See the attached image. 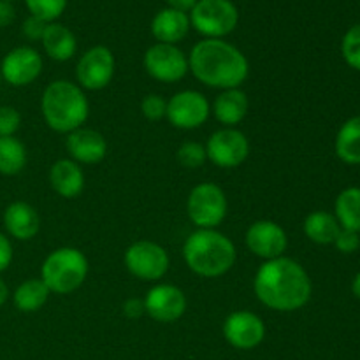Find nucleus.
Instances as JSON below:
<instances>
[{
  "instance_id": "obj_6",
  "label": "nucleus",
  "mask_w": 360,
  "mask_h": 360,
  "mask_svg": "<svg viewBox=\"0 0 360 360\" xmlns=\"http://www.w3.org/2000/svg\"><path fill=\"white\" fill-rule=\"evenodd\" d=\"M188 16L193 30L206 39L227 37L239 23V11L232 0H197Z\"/></svg>"
},
{
  "instance_id": "obj_19",
  "label": "nucleus",
  "mask_w": 360,
  "mask_h": 360,
  "mask_svg": "<svg viewBox=\"0 0 360 360\" xmlns=\"http://www.w3.org/2000/svg\"><path fill=\"white\" fill-rule=\"evenodd\" d=\"M190 28L192 25H190L188 14L171 9V7L158 11L151 20V34L157 39V42H162V44H178L188 35Z\"/></svg>"
},
{
  "instance_id": "obj_3",
  "label": "nucleus",
  "mask_w": 360,
  "mask_h": 360,
  "mask_svg": "<svg viewBox=\"0 0 360 360\" xmlns=\"http://www.w3.org/2000/svg\"><path fill=\"white\" fill-rule=\"evenodd\" d=\"M183 259L197 276L218 278L232 269L238 252L234 243L217 229H197L183 245Z\"/></svg>"
},
{
  "instance_id": "obj_11",
  "label": "nucleus",
  "mask_w": 360,
  "mask_h": 360,
  "mask_svg": "<svg viewBox=\"0 0 360 360\" xmlns=\"http://www.w3.org/2000/svg\"><path fill=\"white\" fill-rule=\"evenodd\" d=\"M211 105L206 95L195 90H183L167 101L165 118L172 127L181 130H193L207 122Z\"/></svg>"
},
{
  "instance_id": "obj_38",
  "label": "nucleus",
  "mask_w": 360,
  "mask_h": 360,
  "mask_svg": "<svg viewBox=\"0 0 360 360\" xmlns=\"http://www.w3.org/2000/svg\"><path fill=\"white\" fill-rule=\"evenodd\" d=\"M165 2H167V7H171V9L181 11V13L188 14L190 11L195 7L197 0H165Z\"/></svg>"
},
{
  "instance_id": "obj_36",
  "label": "nucleus",
  "mask_w": 360,
  "mask_h": 360,
  "mask_svg": "<svg viewBox=\"0 0 360 360\" xmlns=\"http://www.w3.org/2000/svg\"><path fill=\"white\" fill-rule=\"evenodd\" d=\"M144 311V301L137 297H130L123 302V315L127 319H139Z\"/></svg>"
},
{
  "instance_id": "obj_31",
  "label": "nucleus",
  "mask_w": 360,
  "mask_h": 360,
  "mask_svg": "<svg viewBox=\"0 0 360 360\" xmlns=\"http://www.w3.org/2000/svg\"><path fill=\"white\" fill-rule=\"evenodd\" d=\"M141 112L146 120L150 122H158V120L165 118V112H167V101H165L162 95L150 94L143 98L141 102Z\"/></svg>"
},
{
  "instance_id": "obj_10",
  "label": "nucleus",
  "mask_w": 360,
  "mask_h": 360,
  "mask_svg": "<svg viewBox=\"0 0 360 360\" xmlns=\"http://www.w3.org/2000/svg\"><path fill=\"white\" fill-rule=\"evenodd\" d=\"M144 69L153 79L162 83H178L188 72V56L176 44L150 46L144 53Z\"/></svg>"
},
{
  "instance_id": "obj_9",
  "label": "nucleus",
  "mask_w": 360,
  "mask_h": 360,
  "mask_svg": "<svg viewBox=\"0 0 360 360\" xmlns=\"http://www.w3.org/2000/svg\"><path fill=\"white\" fill-rule=\"evenodd\" d=\"M207 160L220 169H234L250 157V141L241 130L225 127L211 134L206 143Z\"/></svg>"
},
{
  "instance_id": "obj_34",
  "label": "nucleus",
  "mask_w": 360,
  "mask_h": 360,
  "mask_svg": "<svg viewBox=\"0 0 360 360\" xmlns=\"http://www.w3.org/2000/svg\"><path fill=\"white\" fill-rule=\"evenodd\" d=\"M46 25L48 23L42 20H39V18L28 16L27 20L23 21V25H21V30H23L25 37L30 39V41H41L42 35H44Z\"/></svg>"
},
{
  "instance_id": "obj_5",
  "label": "nucleus",
  "mask_w": 360,
  "mask_h": 360,
  "mask_svg": "<svg viewBox=\"0 0 360 360\" xmlns=\"http://www.w3.org/2000/svg\"><path fill=\"white\" fill-rule=\"evenodd\" d=\"M88 276V260L77 248L63 246L55 250L42 262L41 280L53 294H70L84 283Z\"/></svg>"
},
{
  "instance_id": "obj_12",
  "label": "nucleus",
  "mask_w": 360,
  "mask_h": 360,
  "mask_svg": "<svg viewBox=\"0 0 360 360\" xmlns=\"http://www.w3.org/2000/svg\"><path fill=\"white\" fill-rule=\"evenodd\" d=\"M115 55L105 46H94L81 55L76 65V79L84 90H104L115 76Z\"/></svg>"
},
{
  "instance_id": "obj_17",
  "label": "nucleus",
  "mask_w": 360,
  "mask_h": 360,
  "mask_svg": "<svg viewBox=\"0 0 360 360\" xmlns=\"http://www.w3.org/2000/svg\"><path fill=\"white\" fill-rule=\"evenodd\" d=\"M67 151L70 155V160L77 164H98L104 160L108 153V143L104 136L94 129H76L74 132L67 134L65 141Z\"/></svg>"
},
{
  "instance_id": "obj_2",
  "label": "nucleus",
  "mask_w": 360,
  "mask_h": 360,
  "mask_svg": "<svg viewBox=\"0 0 360 360\" xmlns=\"http://www.w3.org/2000/svg\"><path fill=\"white\" fill-rule=\"evenodd\" d=\"M188 70L210 88L231 90L239 88L250 74L245 53L224 39H202L188 55Z\"/></svg>"
},
{
  "instance_id": "obj_40",
  "label": "nucleus",
  "mask_w": 360,
  "mask_h": 360,
  "mask_svg": "<svg viewBox=\"0 0 360 360\" xmlns=\"http://www.w3.org/2000/svg\"><path fill=\"white\" fill-rule=\"evenodd\" d=\"M352 292H354L355 297L360 299V273L355 274L354 281H352Z\"/></svg>"
},
{
  "instance_id": "obj_4",
  "label": "nucleus",
  "mask_w": 360,
  "mask_h": 360,
  "mask_svg": "<svg viewBox=\"0 0 360 360\" xmlns=\"http://www.w3.org/2000/svg\"><path fill=\"white\" fill-rule=\"evenodd\" d=\"M41 111L49 129L58 134H70L86 122L90 104L79 84L58 79L46 86Z\"/></svg>"
},
{
  "instance_id": "obj_42",
  "label": "nucleus",
  "mask_w": 360,
  "mask_h": 360,
  "mask_svg": "<svg viewBox=\"0 0 360 360\" xmlns=\"http://www.w3.org/2000/svg\"><path fill=\"white\" fill-rule=\"evenodd\" d=\"M0 81H2V76H0Z\"/></svg>"
},
{
  "instance_id": "obj_18",
  "label": "nucleus",
  "mask_w": 360,
  "mask_h": 360,
  "mask_svg": "<svg viewBox=\"0 0 360 360\" xmlns=\"http://www.w3.org/2000/svg\"><path fill=\"white\" fill-rule=\"evenodd\" d=\"M4 227L11 238L18 241H30L41 231V218L34 206L16 200L4 211Z\"/></svg>"
},
{
  "instance_id": "obj_32",
  "label": "nucleus",
  "mask_w": 360,
  "mask_h": 360,
  "mask_svg": "<svg viewBox=\"0 0 360 360\" xmlns=\"http://www.w3.org/2000/svg\"><path fill=\"white\" fill-rule=\"evenodd\" d=\"M21 125V115L11 105H0V137H9L18 132Z\"/></svg>"
},
{
  "instance_id": "obj_1",
  "label": "nucleus",
  "mask_w": 360,
  "mask_h": 360,
  "mask_svg": "<svg viewBox=\"0 0 360 360\" xmlns=\"http://www.w3.org/2000/svg\"><path fill=\"white\" fill-rule=\"evenodd\" d=\"M257 299L273 311L290 313L304 308L313 294V285L304 267L294 259L278 257L266 260L253 280Z\"/></svg>"
},
{
  "instance_id": "obj_27",
  "label": "nucleus",
  "mask_w": 360,
  "mask_h": 360,
  "mask_svg": "<svg viewBox=\"0 0 360 360\" xmlns=\"http://www.w3.org/2000/svg\"><path fill=\"white\" fill-rule=\"evenodd\" d=\"M27 165V150L14 136L0 137V174L16 176Z\"/></svg>"
},
{
  "instance_id": "obj_29",
  "label": "nucleus",
  "mask_w": 360,
  "mask_h": 360,
  "mask_svg": "<svg viewBox=\"0 0 360 360\" xmlns=\"http://www.w3.org/2000/svg\"><path fill=\"white\" fill-rule=\"evenodd\" d=\"M176 158H178L179 164L186 169H199L206 164L207 155H206V146H202L200 143L195 141H188V143H183L181 146L176 151Z\"/></svg>"
},
{
  "instance_id": "obj_23",
  "label": "nucleus",
  "mask_w": 360,
  "mask_h": 360,
  "mask_svg": "<svg viewBox=\"0 0 360 360\" xmlns=\"http://www.w3.org/2000/svg\"><path fill=\"white\" fill-rule=\"evenodd\" d=\"M302 229L309 241L316 243V245H334L341 231V225L333 213L313 211L306 217Z\"/></svg>"
},
{
  "instance_id": "obj_8",
  "label": "nucleus",
  "mask_w": 360,
  "mask_h": 360,
  "mask_svg": "<svg viewBox=\"0 0 360 360\" xmlns=\"http://www.w3.org/2000/svg\"><path fill=\"white\" fill-rule=\"evenodd\" d=\"M127 271L137 280L157 281L169 271V255L164 246L153 241H136L123 255Z\"/></svg>"
},
{
  "instance_id": "obj_22",
  "label": "nucleus",
  "mask_w": 360,
  "mask_h": 360,
  "mask_svg": "<svg viewBox=\"0 0 360 360\" xmlns=\"http://www.w3.org/2000/svg\"><path fill=\"white\" fill-rule=\"evenodd\" d=\"M41 42L46 55L51 60H55V62H67V60H70L76 55V35L72 34L70 28H67L62 23H56V21L46 25Z\"/></svg>"
},
{
  "instance_id": "obj_7",
  "label": "nucleus",
  "mask_w": 360,
  "mask_h": 360,
  "mask_svg": "<svg viewBox=\"0 0 360 360\" xmlns=\"http://www.w3.org/2000/svg\"><path fill=\"white\" fill-rule=\"evenodd\" d=\"M227 197L214 183H199L193 186L186 200V213L197 229H217L227 217Z\"/></svg>"
},
{
  "instance_id": "obj_39",
  "label": "nucleus",
  "mask_w": 360,
  "mask_h": 360,
  "mask_svg": "<svg viewBox=\"0 0 360 360\" xmlns=\"http://www.w3.org/2000/svg\"><path fill=\"white\" fill-rule=\"evenodd\" d=\"M7 299H9V287H7L6 281L0 278V308H2L4 304L7 302Z\"/></svg>"
},
{
  "instance_id": "obj_24",
  "label": "nucleus",
  "mask_w": 360,
  "mask_h": 360,
  "mask_svg": "<svg viewBox=\"0 0 360 360\" xmlns=\"http://www.w3.org/2000/svg\"><path fill=\"white\" fill-rule=\"evenodd\" d=\"M334 150L345 164H360V116H354L341 125L334 141Z\"/></svg>"
},
{
  "instance_id": "obj_30",
  "label": "nucleus",
  "mask_w": 360,
  "mask_h": 360,
  "mask_svg": "<svg viewBox=\"0 0 360 360\" xmlns=\"http://www.w3.org/2000/svg\"><path fill=\"white\" fill-rule=\"evenodd\" d=\"M341 55L352 69L360 72V23L348 28L341 41Z\"/></svg>"
},
{
  "instance_id": "obj_25",
  "label": "nucleus",
  "mask_w": 360,
  "mask_h": 360,
  "mask_svg": "<svg viewBox=\"0 0 360 360\" xmlns=\"http://www.w3.org/2000/svg\"><path fill=\"white\" fill-rule=\"evenodd\" d=\"M334 217L340 221L341 229L360 234V188L350 186L345 188L334 202Z\"/></svg>"
},
{
  "instance_id": "obj_37",
  "label": "nucleus",
  "mask_w": 360,
  "mask_h": 360,
  "mask_svg": "<svg viewBox=\"0 0 360 360\" xmlns=\"http://www.w3.org/2000/svg\"><path fill=\"white\" fill-rule=\"evenodd\" d=\"M14 18H16V9H14L13 4L0 0V28L9 27Z\"/></svg>"
},
{
  "instance_id": "obj_20",
  "label": "nucleus",
  "mask_w": 360,
  "mask_h": 360,
  "mask_svg": "<svg viewBox=\"0 0 360 360\" xmlns=\"http://www.w3.org/2000/svg\"><path fill=\"white\" fill-rule=\"evenodd\" d=\"M49 185L63 199H76L84 188L83 169L77 162L62 158L49 169Z\"/></svg>"
},
{
  "instance_id": "obj_15",
  "label": "nucleus",
  "mask_w": 360,
  "mask_h": 360,
  "mask_svg": "<svg viewBox=\"0 0 360 360\" xmlns=\"http://www.w3.org/2000/svg\"><path fill=\"white\" fill-rule=\"evenodd\" d=\"M144 301V311L153 320L162 323H172L181 319L186 311V297L176 285L160 283L148 290Z\"/></svg>"
},
{
  "instance_id": "obj_13",
  "label": "nucleus",
  "mask_w": 360,
  "mask_h": 360,
  "mask_svg": "<svg viewBox=\"0 0 360 360\" xmlns=\"http://www.w3.org/2000/svg\"><path fill=\"white\" fill-rule=\"evenodd\" d=\"M42 72V58L37 49L18 46L11 49L0 63V76L11 86H28Z\"/></svg>"
},
{
  "instance_id": "obj_41",
  "label": "nucleus",
  "mask_w": 360,
  "mask_h": 360,
  "mask_svg": "<svg viewBox=\"0 0 360 360\" xmlns=\"http://www.w3.org/2000/svg\"><path fill=\"white\" fill-rule=\"evenodd\" d=\"M4 2H11V4H13V2H14V0H4Z\"/></svg>"
},
{
  "instance_id": "obj_14",
  "label": "nucleus",
  "mask_w": 360,
  "mask_h": 360,
  "mask_svg": "<svg viewBox=\"0 0 360 360\" xmlns=\"http://www.w3.org/2000/svg\"><path fill=\"white\" fill-rule=\"evenodd\" d=\"M245 243L250 252L264 260L283 257L288 248L287 232L273 220H257L248 227Z\"/></svg>"
},
{
  "instance_id": "obj_26",
  "label": "nucleus",
  "mask_w": 360,
  "mask_h": 360,
  "mask_svg": "<svg viewBox=\"0 0 360 360\" xmlns=\"http://www.w3.org/2000/svg\"><path fill=\"white\" fill-rule=\"evenodd\" d=\"M49 288L46 287L44 281L32 278V280H25L20 287L14 290L13 301L20 311L23 313H34L39 311L42 306L48 302Z\"/></svg>"
},
{
  "instance_id": "obj_21",
  "label": "nucleus",
  "mask_w": 360,
  "mask_h": 360,
  "mask_svg": "<svg viewBox=\"0 0 360 360\" xmlns=\"http://www.w3.org/2000/svg\"><path fill=\"white\" fill-rule=\"evenodd\" d=\"M250 109V101L241 88L221 90V94L214 98L213 112L214 118L225 127H234L246 118Z\"/></svg>"
},
{
  "instance_id": "obj_33",
  "label": "nucleus",
  "mask_w": 360,
  "mask_h": 360,
  "mask_svg": "<svg viewBox=\"0 0 360 360\" xmlns=\"http://www.w3.org/2000/svg\"><path fill=\"white\" fill-rule=\"evenodd\" d=\"M338 252L345 253V255H350L355 253L360 248V234L354 231H347V229H341L340 234H338L336 241H334Z\"/></svg>"
},
{
  "instance_id": "obj_28",
  "label": "nucleus",
  "mask_w": 360,
  "mask_h": 360,
  "mask_svg": "<svg viewBox=\"0 0 360 360\" xmlns=\"http://www.w3.org/2000/svg\"><path fill=\"white\" fill-rule=\"evenodd\" d=\"M25 6L30 11V16L53 23L65 13L67 0H25Z\"/></svg>"
},
{
  "instance_id": "obj_35",
  "label": "nucleus",
  "mask_w": 360,
  "mask_h": 360,
  "mask_svg": "<svg viewBox=\"0 0 360 360\" xmlns=\"http://www.w3.org/2000/svg\"><path fill=\"white\" fill-rule=\"evenodd\" d=\"M13 262V245H11L9 238L0 232V273L7 269Z\"/></svg>"
},
{
  "instance_id": "obj_16",
  "label": "nucleus",
  "mask_w": 360,
  "mask_h": 360,
  "mask_svg": "<svg viewBox=\"0 0 360 360\" xmlns=\"http://www.w3.org/2000/svg\"><path fill=\"white\" fill-rule=\"evenodd\" d=\"M224 338L238 350H253L266 338L262 319L252 311H234L225 319Z\"/></svg>"
}]
</instances>
